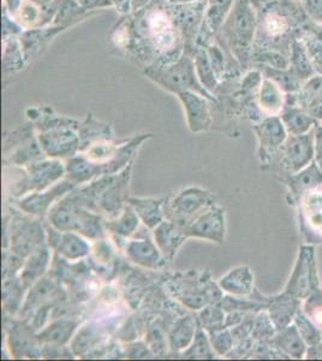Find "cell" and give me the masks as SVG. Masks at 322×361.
I'll return each instance as SVG.
<instances>
[{
	"label": "cell",
	"instance_id": "cell-1",
	"mask_svg": "<svg viewBox=\"0 0 322 361\" xmlns=\"http://www.w3.org/2000/svg\"><path fill=\"white\" fill-rule=\"evenodd\" d=\"M111 40L143 70L171 64L185 49L172 4L166 0H151L141 10L123 16Z\"/></svg>",
	"mask_w": 322,
	"mask_h": 361
},
{
	"label": "cell",
	"instance_id": "cell-2",
	"mask_svg": "<svg viewBox=\"0 0 322 361\" xmlns=\"http://www.w3.org/2000/svg\"><path fill=\"white\" fill-rule=\"evenodd\" d=\"M257 11L253 0H236L216 37L231 52L241 68L252 62L257 33Z\"/></svg>",
	"mask_w": 322,
	"mask_h": 361
},
{
	"label": "cell",
	"instance_id": "cell-3",
	"mask_svg": "<svg viewBox=\"0 0 322 361\" xmlns=\"http://www.w3.org/2000/svg\"><path fill=\"white\" fill-rule=\"evenodd\" d=\"M131 168L129 165L123 171L114 175H105L92 180L90 185L78 192H74L75 197L81 205L107 217H118L127 206L129 199V182Z\"/></svg>",
	"mask_w": 322,
	"mask_h": 361
},
{
	"label": "cell",
	"instance_id": "cell-4",
	"mask_svg": "<svg viewBox=\"0 0 322 361\" xmlns=\"http://www.w3.org/2000/svg\"><path fill=\"white\" fill-rule=\"evenodd\" d=\"M35 119V127L39 129L37 142L45 156L52 159H69L76 156L81 146L78 122L61 116L44 115L41 110Z\"/></svg>",
	"mask_w": 322,
	"mask_h": 361
},
{
	"label": "cell",
	"instance_id": "cell-5",
	"mask_svg": "<svg viewBox=\"0 0 322 361\" xmlns=\"http://www.w3.org/2000/svg\"><path fill=\"white\" fill-rule=\"evenodd\" d=\"M49 221L59 231H75L94 241L104 238L106 230L101 214L81 205L73 192L52 206Z\"/></svg>",
	"mask_w": 322,
	"mask_h": 361
},
{
	"label": "cell",
	"instance_id": "cell-6",
	"mask_svg": "<svg viewBox=\"0 0 322 361\" xmlns=\"http://www.w3.org/2000/svg\"><path fill=\"white\" fill-rule=\"evenodd\" d=\"M143 73L155 85L172 94L178 95L183 92L192 90L204 95L212 102L216 100L214 95L211 94L199 80L192 49L185 47L182 56L171 64L159 68H147L143 70Z\"/></svg>",
	"mask_w": 322,
	"mask_h": 361
},
{
	"label": "cell",
	"instance_id": "cell-7",
	"mask_svg": "<svg viewBox=\"0 0 322 361\" xmlns=\"http://www.w3.org/2000/svg\"><path fill=\"white\" fill-rule=\"evenodd\" d=\"M314 158V128H313L309 133L302 135L287 136L275 159L268 166L274 168V171L279 175V180H283L284 177L298 173L302 169L306 168Z\"/></svg>",
	"mask_w": 322,
	"mask_h": 361
},
{
	"label": "cell",
	"instance_id": "cell-8",
	"mask_svg": "<svg viewBox=\"0 0 322 361\" xmlns=\"http://www.w3.org/2000/svg\"><path fill=\"white\" fill-rule=\"evenodd\" d=\"M216 205V197L211 192L200 187H188L175 194L168 205L165 204L163 211L168 219L185 226L199 214Z\"/></svg>",
	"mask_w": 322,
	"mask_h": 361
},
{
	"label": "cell",
	"instance_id": "cell-9",
	"mask_svg": "<svg viewBox=\"0 0 322 361\" xmlns=\"http://www.w3.org/2000/svg\"><path fill=\"white\" fill-rule=\"evenodd\" d=\"M318 286H321V282L318 277L315 246L306 243L299 246L294 270L283 292L304 301Z\"/></svg>",
	"mask_w": 322,
	"mask_h": 361
},
{
	"label": "cell",
	"instance_id": "cell-10",
	"mask_svg": "<svg viewBox=\"0 0 322 361\" xmlns=\"http://www.w3.org/2000/svg\"><path fill=\"white\" fill-rule=\"evenodd\" d=\"M296 207L303 241L306 245H322V185L304 194Z\"/></svg>",
	"mask_w": 322,
	"mask_h": 361
},
{
	"label": "cell",
	"instance_id": "cell-11",
	"mask_svg": "<svg viewBox=\"0 0 322 361\" xmlns=\"http://www.w3.org/2000/svg\"><path fill=\"white\" fill-rule=\"evenodd\" d=\"M66 176V165L59 159L40 160L29 165L25 178L17 183L16 195L35 193L49 189Z\"/></svg>",
	"mask_w": 322,
	"mask_h": 361
},
{
	"label": "cell",
	"instance_id": "cell-12",
	"mask_svg": "<svg viewBox=\"0 0 322 361\" xmlns=\"http://www.w3.org/2000/svg\"><path fill=\"white\" fill-rule=\"evenodd\" d=\"M253 130L259 140V158L262 165L272 164L287 139V130L279 116H269L255 124Z\"/></svg>",
	"mask_w": 322,
	"mask_h": 361
},
{
	"label": "cell",
	"instance_id": "cell-13",
	"mask_svg": "<svg viewBox=\"0 0 322 361\" xmlns=\"http://www.w3.org/2000/svg\"><path fill=\"white\" fill-rule=\"evenodd\" d=\"M188 238H201L211 243L224 245L226 235L225 209L221 206H213L194 218L184 226Z\"/></svg>",
	"mask_w": 322,
	"mask_h": 361
},
{
	"label": "cell",
	"instance_id": "cell-14",
	"mask_svg": "<svg viewBox=\"0 0 322 361\" xmlns=\"http://www.w3.org/2000/svg\"><path fill=\"white\" fill-rule=\"evenodd\" d=\"M11 226V250L20 257H30L45 243V233L40 223L33 219H17Z\"/></svg>",
	"mask_w": 322,
	"mask_h": 361
},
{
	"label": "cell",
	"instance_id": "cell-15",
	"mask_svg": "<svg viewBox=\"0 0 322 361\" xmlns=\"http://www.w3.org/2000/svg\"><path fill=\"white\" fill-rule=\"evenodd\" d=\"M177 97L183 105L190 132L194 134L209 132L213 124L212 110L209 105L212 100L192 90L180 93Z\"/></svg>",
	"mask_w": 322,
	"mask_h": 361
},
{
	"label": "cell",
	"instance_id": "cell-16",
	"mask_svg": "<svg viewBox=\"0 0 322 361\" xmlns=\"http://www.w3.org/2000/svg\"><path fill=\"white\" fill-rule=\"evenodd\" d=\"M172 8L185 47L194 49L204 25L206 0L189 4L172 5Z\"/></svg>",
	"mask_w": 322,
	"mask_h": 361
},
{
	"label": "cell",
	"instance_id": "cell-17",
	"mask_svg": "<svg viewBox=\"0 0 322 361\" xmlns=\"http://www.w3.org/2000/svg\"><path fill=\"white\" fill-rule=\"evenodd\" d=\"M76 185L71 180H59L58 183L49 187L46 192H35L22 199L20 202V209H23L25 214L37 216V217H44L46 214H49V209H52L54 202L58 199L66 197L68 194L74 190Z\"/></svg>",
	"mask_w": 322,
	"mask_h": 361
},
{
	"label": "cell",
	"instance_id": "cell-18",
	"mask_svg": "<svg viewBox=\"0 0 322 361\" xmlns=\"http://www.w3.org/2000/svg\"><path fill=\"white\" fill-rule=\"evenodd\" d=\"M49 246L66 260H80L86 258L92 252L87 238L75 231H59L54 226L47 229Z\"/></svg>",
	"mask_w": 322,
	"mask_h": 361
},
{
	"label": "cell",
	"instance_id": "cell-19",
	"mask_svg": "<svg viewBox=\"0 0 322 361\" xmlns=\"http://www.w3.org/2000/svg\"><path fill=\"white\" fill-rule=\"evenodd\" d=\"M287 187V202L289 205H297L304 194L322 185V170L318 163L313 160L306 168L298 173H292L280 180Z\"/></svg>",
	"mask_w": 322,
	"mask_h": 361
},
{
	"label": "cell",
	"instance_id": "cell-20",
	"mask_svg": "<svg viewBox=\"0 0 322 361\" xmlns=\"http://www.w3.org/2000/svg\"><path fill=\"white\" fill-rule=\"evenodd\" d=\"M125 241L124 253L135 265L148 270H160L166 265L168 260L151 238H127Z\"/></svg>",
	"mask_w": 322,
	"mask_h": 361
},
{
	"label": "cell",
	"instance_id": "cell-21",
	"mask_svg": "<svg viewBox=\"0 0 322 361\" xmlns=\"http://www.w3.org/2000/svg\"><path fill=\"white\" fill-rule=\"evenodd\" d=\"M235 3L236 0H206L204 25L196 45H204L218 35Z\"/></svg>",
	"mask_w": 322,
	"mask_h": 361
},
{
	"label": "cell",
	"instance_id": "cell-22",
	"mask_svg": "<svg viewBox=\"0 0 322 361\" xmlns=\"http://www.w3.org/2000/svg\"><path fill=\"white\" fill-rule=\"evenodd\" d=\"M153 236L156 246L168 262L173 260L182 245L189 238L185 234L184 226L172 222L170 219L163 221L153 229Z\"/></svg>",
	"mask_w": 322,
	"mask_h": 361
},
{
	"label": "cell",
	"instance_id": "cell-23",
	"mask_svg": "<svg viewBox=\"0 0 322 361\" xmlns=\"http://www.w3.org/2000/svg\"><path fill=\"white\" fill-rule=\"evenodd\" d=\"M267 311L273 320L278 331L294 323L298 310L302 307V300L283 292L278 295L266 296Z\"/></svg>",
	"mask_w": 322,
	"mask_h": 361
},
{
	"label": "cell",
	"instance_id": "cell-24",
	"mask_svg": "<svg viewBox=\"0 0 322 361\" xmlns=\"http://www.w3.org/2000/svg\"><path fill=\"white\" fill-rule=\"evenodd\" d=\"M66 29H68L66 27L52 25L42 27V28L25 30L23 33L20 34V40L23 52H25V61L29 62L33 58H37L39 54H42L49 47L54 37Z\"/></svg>",
	"mask_w": 322,
	"mask_h": 361
},
{
	"label": "cell",
	"instance_id": "cell-25",
	"mask_svg": "<svg viewBox=\"0 0 322 361\" xmlns=\"http://www.w3.org/2000/svg\"><path fill=\"white\" fill-rule=\"evenodd\" d=\"M295 102V95H292V99L291 95H286L285 105L279 117L285 126L289 135H302L309 133L315 126H318V121Z\"/></svg>",
	"mask_w": 322,
	"mask_h": 361
},
{
	"label": "cell",
	"instance_id": "cell-26",
	"mask_svg": "<svg viewBox=\"0 0 322 361\" xmlns=\"http://www.w3.org/2000/svg\"><path fill=\"white\" fill-rule=\"evenodd\" d=\"M285 92L272 78H262L261 85L257 90L256 106L265 117L280 116L285 105Z\"/></svg>",
	"mask_w": 322,
	"mask_h": 361
},
{
	"label": "cell",
	"instance_id": "cell-27",
	"mask_svg": "<svg viewBox=\"0 0 322 361\" xmlns=\"http://www.w3.org/2000/svg\"><path fill=\"white\" fill-rule=\"evenodd\" d=\"M268 342L269 345H273L274 348L283 352L290 359L299 360V359L306 357L308 345L301 336L295 323L277 331V334L271 340H268Z\"/></svg>",
	"mask_w": 322,
	"mask_h": 361
},
{
	"label": "cell",
	"instance_id": "cell-28",
	"mask_svg": "<svg viewBox=\"0 0 322 361\" xmlns=\"http://www.w3.org/2000/svg\"><path fill=\"white\" fill-rule=\"evenodd\" d=\"M218 284L228 295L250 296L255 290L253 271L247 265L233 267L219 279Z\"/></svg>",
	"mask_w": 322,
	"mask_h": 361
},
{
	"label": "cell",
	"instance_id": "cell-29",
	"mask_svg": "<svg viewBox=\"0 0 322 361\" xmlns=\"http://www.w3.org/2000/svg\"><path fill=\"white\" fill-rule=\"evenodd\" d=\"M128 204L135 209L141 222L149 229H155L165 221L163 199L155 197H129Z\"/></svg>",
	"mask_w": 322,
	"mask_h": 361
},
{
	"label": "cell",
	"instance_id": "cell-30",
	"mask_svg": "<svg viewBox=\"0 0 322 361\" xmlns=\"http://www.w3.org/2000/svg\"><path fill=\"white\" fill-rule=\"evenodd\" d=\"M199 329V319L192 316L182 317L175 322L168 333V347L172 352H183L192 345Z\"/></svg>",
	"mask_w": 322,
	"mask_h": 361
},
{
	"label": "cell",
	"instance_id": "cell-31",
	"mask_svg": "<svg viewBox=\"0 0 322 361\" xmlns=\"http://www.w3.org/2000/svg\"><path fill=\"white\" fill-rule=\"evenodd\" d=\"M78 322L70 319H59L49 324L40 334H37V341L46 345H63L69 342L76 329Z\"/></svg>",
	"mask_w": 322,
	"mask_h": 361
},
{
	"label": "cell",
	"instance_id": "cell-32",
	"mask_svg": "<svg viewBox=\"0 0 322 361\" xmlns=\"http://www.w3.org/2000/svg\"><path fill=\"white\" fill-rule=\"evenodd\" d=\"M194 61H195L196 73L199 76L202 86L209 90L211 94L214 95L219 90V80L216 78V71L213 69L212 63L209 61L207 49L202 45H195L192 49Z\"/></svg>",
	"mask_w": 322,
	"mask_h": 361
},
{
	"label": "cell",
	"instance_id": "cell-33",
	"mask_svg": "<svg viewBox=\"0 0 322 361\" xmlns=\"http://www.w3.org/2000/svg\"><path fill=\"white\" fill-rule=\"evenodd\" d=\"M140 222L141 219L135 212V209L127 204L118 217L111 221H105V226L107 231H110L114 238L127 240L136 233V230L139 229Z\"/></svg>",
	"mask_w": 322,
	"mask_h": 361
},
{
	"label": "cell",
	"instance_id": "cell-34",
	"mask_svg": "<svg viewBox=\"0 0 322 361\" xmlns=\"http://www.w3.org/2000/svg\"><path fill=\"white\" fill-rule=\"evenodd\" d=\"M25 57L22 44H20V35H11L4 37L3 44V73L4 76H10L20 71L25 66Z\"/></svg>",
	"mask_w": 322,
	"mask_h": 361
},
{
	"label": "cell",
	"instance_id": "cell-35",
	"mask_svg": "<svg viewBox=\"0 0 322 361\" xmlns=\"http://www.w3.org/2000/svg\"><path fill=\"white\" fill-rule=\"evenodd\" d=\"M78 135L81 140V146H80V149H81V148L86 147L88 145L97 142V141L112 140L113 128L111 124L99 122L98 119L94 118V116L89 114L87 116L86 121L80 124Z\"/></svg>",
	"mask_w": 322,
	"mask_h": 361
},
{
	"label": "cell",
	"instance_id": "cell-36",
	"mask_svg": "<svg viewBox=\"0 0 322 361\" xmlns=\"http://www.w3.org/2000/svg\"><path fill=\"white\" fill-rule=\"evenodd\" d=\"M93 13H88L85 8H82L78 0H61L57 15L54 17L52 25L70 28L80 22L85 21Z\"/></svg>",
	"mask_w": 322,
	"mask_h": 361
},
{
	"label": "cell",
	"instance_id": "cell-37",
	"mask_svg": "<svg viewBox=\"0 0 322 361\" xmlns=\"http://www.w3.org/2000/svg\"><path fill=\"white\" fill-rule=\"evenodd\" d=\"M49 253L46 247L37 250L35 253L30 255L28 262L25 264V267L20 272V282L25 286L33 283L39 277L44 275L49 265Z\"/></svg>",
	"mask_w": 322,
	"mask_h": 361
},
{
	"label": "cell",
	"instance_id": "cell-38",
	"mask_svg": "<svg viewBox=\"0 0 322 361\" xmlns=\"http://www.w3.org/2000/svg\"><path fill=\"white\" fill-rule=\"evenodd\" d=\"M214 355L216 354L209 340V333L199 324L192 345L185 349L183 357L187 359H214Z\"/></svg>",
	"mask_w": 322,
	"mask_h": 361
},
{
	"label": "cell",
	"instance_id": "cell-39",
	"mask_svg": "<svg viewBox=\"0 0 322 361\" xmlns=\"http://www.w3.org/2000/svg\"><path fill=\"white\" fill-rule=\"evenodd\" d=\"M289 28V20L278 11L266 13L261 21L259 20V23H257V29H261L264 34L271 39L284 37L287 33Z\"/></svg>",
	"mask_w": 322,
	"mask_h": 361
},
{
	"label": "cell",
	"instance_id": "cell-40",
	"mask_svg": "<svg viewBox=\"0 0 322 361\" xmlns=\"http://www.w3.org/2000/svg\"><path fill=\"white\" fill-rule=\"evenodd\" d=\"M294 323L297 326L298 331L301 334L303 340L308 347L318 345L322 341V329L311 322L309 317L306 316L302 307L298 310L294 318Z\"/></svg>",
	"mask_w": 322,
	"mask_h": 361
},
{
	"label": "cell",
	"instance_id": "cell-41",
	"mask_svg": "<svg viewBox=\"0 0 322 361\" xmlns=\"http://www.w3.org/2000/svg\"><path fill=\"white\" fill-rule=\"evenodd\" d=\"M225 318H226V313L224 308L216 304H211L201 310L197 319L201 328L204 329L209 334L225 328Z\"/></svg>",
	"mask_w": 322,
	"mask_h": 361
},
{
	"label": "cell",
	"instance_id": "cell-42",
	"mask_svg": "<svg viewBox=\"0 0 322 361\" xmlns=\"http://www.w3.org/2000/svg\"><path fill=\"white\" fill-rule=\"evenodd\" d=\"M100 336L101 335L97 326H89V325L85 326L75 336L74 341L71 343V349L76 355H83L89 349L95 348V345H99Z\"/></svg>",
	"mask_w": 322,
	"mask_h": 361
},
{
	"label": "cell",
	"instance_id": "cell-43",
	"mask_svg": "<svg viewBox=\"0 0 322 361\" xmlns=\"http://www.w3.org/2000/svg\"><path fill=\"white\" fill-rule=\"evenodd\" d=\"M277 328L274 325L273 320L271 319L268 311L262 310L255 314L254 328L252 331V337L255 341H268L277 334Z\"/></svg>",
	"mask_w": 322,
	"mask_h": 361
},
{
	"label": "cell",
	"instance_id": "cell-44",
	"mask_svg": "<svg viewBox=\"0 0 322 361\" xmlns=\"http://www.w3.org/2000/svg\"><path fill=\"white\" fill-rule=\"evenodd\" d=\"M291 62H292V69H294L295 74L297 75L298 78L301 80H306L309 78L310 75L313 74V66L310 63V58L306 54L304 47L295 42L292 44V51H291Z\"/></svg>",
	"mask_w": 322,
	"mask_h": 361
},
{
	"label": "cell",
	"instance_id": "cell-45",
	"mask_svg": "<svg viewBox=\"0 0 322 361\" xmlns=\"http://www.w3.org/2000/svg\"><path fill=\"white\" fill-rule=\"evenodd\" d=\"M209 335L216 355L223 357V355H226L233 350V345H235V338H233L231 329L225 326V328L209 333Z\"/></svg>",
	"mask_w": 322,
	"mask_h": 361
},
{
	"label": "cell",
	"instance_id": "cell-46",
	"mask_svg": "<svg viewBox=\"0 0 322 361\" xmlns=\"http://www.w3.org/2000/svg\"><path fill=\"white\" fill-rule=\"evenodd\" d=\"M306 316L309 317L313 323L322 329V287L315 288L310 295L304 300L302 307Z\"/></svg>",
	"mask_w": 322,
	"mask_h": 361
},
{
	"label": "cell",
	"instance_id": "cell-47",
	"mask_svg": "<svg viewBox=\"0 0 322 361\" xmlns=\"http://www.w3.org/2000/svg\"><path fill=\"white\" fill-rule=\"evenodd\" d=\"M78 3L88 13H97L99 10L112 8L111 0H78Z\"/></svg>",
	"mask_w": 322,
	"mask_h": 361
},
{
	"label": "cell",
	"instance_id": "cell-48",
	"mask_svg": "<svg viewBox=\"0 0 322 361\" xmlns=\"http://www.w3.org/2000/svg\"><path fill=\"white\" fill-rule=\"evenodd\" d=\"M314 160L322 170V124L318 123L316 127H314Z\"/></svg>",
	"mask_w": 322,
	"mask_h": 361
},
{
	"label": "cell",
	"instance_id": "cell-49",
	"mask_svg": "<svg viewBox=\"0 0 322 361\" xmlns=\"http://www.w3.org/2000/svg\"><path fill=\"white\" fill-rule=\"evenodd\" d=\"M111 4H112V8H116L117 13H120L122 16L132 13L131 0H111Z\"/></svg>",
	"mask_w": 322,
	"mask_h": 361
},
{
	"label": "cell",
	"instance_id": "cell-50",
	"mask_svg": "<svg viewBox=\"0 0 322 361\" xmlns=\"http://www.w3.org/2000/svg\"><path fill=\"white\" fill-rule=\"evenodd\" d=\"M306 359H322V341L318 345L308 347L306 350Z\"/></svg>",
	"mask_w": 322,
	"mask_h": 361
},
{
	"label": "cell",
	"instance_id": "cell-51",
	"mask_svg": "<svg viewBox=\"0 0 322 361\" xmlns=\"http://www.w3.org/2000/svg\"><path fill=\"white\" fill-rule=\"evenodd\" d=\"M151 0H131V8H132V13L135 11H137V10H141V8H144L146 5L149 4Z\"/></svg>",
	"mask_w": 322,
	"mask_h": 361
},
{
	"label": "cell",
	"instance_id": "cell-52",
	"mask_svg": "<svg viewBox=\"0 0 322 361\" xmlns=\"http://www.w3.org/2000/svg\"><path fill=\"white\" fill-rule=\"evenodd\" d=\"M168 3L172 5L189 4V3H196V1H204V0H166Z\"/></svg>",
	"mask_w": 322,
	"mask_h": 361
}]
</instances>
